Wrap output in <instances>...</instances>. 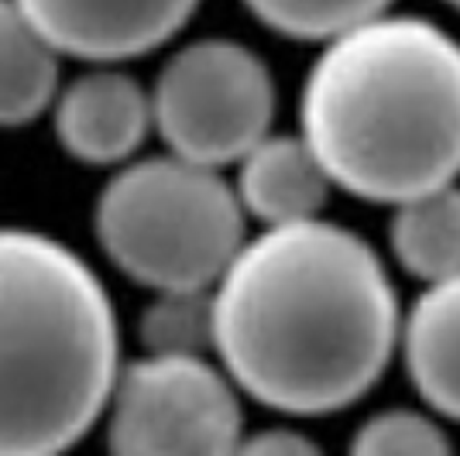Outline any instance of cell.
<instances>
[{"instance_id": "cell-1", "label": "cell", "mask_w": 460, "mask_h": 456, "mask_svg": "<svg viewBox=\"0 0 460 456\" xmlns=\"http://www.w3.org/2000/svg\"><path fill=\"white\" fill-rule=\"evenodd\" d=\"M402 305L378 250L323 216L248 237L213 285V354L286 416H330L382 381Z\"/></svg>"}, {"instance_id": "cell-2", "label": "cell", "mask_w": 460, "mask_h": 456, "mask_svg": "<svg viewBox=\"0 0 460 456\" xmlns=\"http://www.w3.org/2000/svg\"><path fill=\"white\" fill-rule=\"evenodd\" d=\"M299 134L337 189L395 206L460 179V39L385 11L323 41L299 96Z\"/></svg>"}, {"instance_id": "cell-3", "label": "cell", "mask_w": 460, "mask_h": 456, "mask_svg": "<svg viewBox=\"0 0 460 456\" xmlns=\"http://www.w3.org/2000/svg\"><path fill=\"white\" fill-rule=\"evenodd\" d=\"M117 374V316L93 267L49 233L0 227V456L73 446Z\"/></svg>"}, {"instance_id": "cell-4", "label": "cell", "mask_w": 460, "mask_h": 456, "mask_svg": "<svg viewBox=\"0 0 460 456\" xmlns=\"http://www.w3.org/2000/svg\"><path fill=\"white\" fill-rule=\"evenodd\" d=\"M244 220L220 169L172 152L124 165L93 209L103 254L152 292L217 285L248 241Z\"/></svg>"}, {"instance_id": "cell-5", "label": "cell", "mask_w": 460, "mask_h": 456, "mask_svg": "<svg viewBox=\"0 0 460 456\" xmlns=\"http://www.w3.org/2000/svg\"><path fill=\"white\" fill-rule=\"evenodd\" d=\"M152 114L172 154L213 169L237 165L271 134L275 79L269 62L241 41H190L155 79Z\"/></svg>"}, {"instance_id": "cell-6", "label": "cell", "mask_w": 460, "mask_h": 456, "mask_svg": "<svg viewBox=\"0 0 460 456\" xmlns=\"http://www.w3.org/2000/svg\"><path fill=\"white\" fill-rule=\"evenodd\" d=\"M237 384L207 354H145L114 381L107 443L114 453H230L241 450Z\"/></svg>"}, {"instance_id": "cell-7", "label": "cell", "mask_w": 460, "mask_h": 456, "mask_svg": "<svg viewBox=\"0 0 460 456\" xmlns=\"http://www.w3.org/2000/svg\"><path fill=\"white\" fill-rule=\"evenodd\" d=\"M58 56L124 62L152 52L192 18L199 0H18Z\"/></svg>"}, {"instance_id": "cell-8", "label": "cell", "mask_w": 460, "mask_h": 456, "mask_svg": "<svg viewBox=\"0 0 460 456\" xmlns=\"http://www.w3.org/2000/svg\"><path fill=\"white\" fill-rule=\"evenodd\" d=\"M52 124L66 152L83 165H120L145 145L155 127L152 93L135 76L100 62L58 86Z\"/></svg>"}, {"instance_id": "cell-9", "label": "cell", "mask_w": 460, "mask_h": 456, "mask_svg": "<svg viewBox=\"0 0 460 456\" xmlns=\"http://www.w3.org/2000/svg\"><path fill=\"white\" fill-rule=\"evenodd\" d=\"M234 189L248 216L282 227L320 216L337 186L303 134H269L237 162Z\"/></svg>"}, {"instance_id": "cell-10", "label": "cell", "mask_w": 460, "mask_h": 456, "mask_svg": "<svg viewBox=\"0 0 460 456\" xmlns=\"http://www.w3.org/2000/svg\"><path fill=\"white\" fill-rule=\"evenodd\" d=\"M405 374L429 412L460 422V275L429 282L402 312Z\"/></svg>"}, {"instance_id": "cell-11", "label": "cell", "mask_w": 460, "mask_h": 456, "mask_svg": "<svg viewBox=\"0 0 460 456\" xmlns=\"http://www.w3.org/2000/svg\"><path fill=\"white\" fill-rule=\"evenodd\" d=\"M388 248L422 285L460 275V179L392 206Z\"/></svg>"}, {"instance_id": "cell-12", "label": "cell", "mask_w": 460, "mask_h": 456, "mask_svg": "<svg viewBox=\"0 0 460 456\" xmlns=\"http://www.w3.org/2000/svg\"><path fill=\"white\" fill-rule=\"evenodd\" d=\"M58 93V48L21 11L0 0V127H21L52 107Z\"/></svg>"}, {"instance_id": "cell-13", "label": "cell", "mask_w": 460, "mask_h": 456, "mask_svg": "<svg viewBox=\"0 0 460 456\" xmlns=\"http://www.w3.org/2000/svg\"><path fill=\"white\" fill-rule=\"evenodd\" d=\"M145 354H207L213 350V288L152 292L137 323Z\"/></svg>"}, {"instance_id": "cell-14", "label": "cell", "mask_w": 460, "mask_h": 456, "mask_svg": "<svg viewBox=\"0 0 460 456\" xmlns=\"http://www.w3.org/2000/svg\"><path fill=\"white\" fill-rule=\"evenodd\" d=\"M392 4L395 0H244V7L265 28L286 39L320 45L361 21L392 11Z\"/></svg>"}, {"instance_id": "cell-15", "label": "cell", "mask_w": 460, "mask_h": 456, "mask_svg": "<svg viewBox=\"0 0 460 456\" xmlns=\"http://www.w3.org/2000/svg\"><path fill=\"white\" fill-rule=\"evenodd\" d=\"M350 450L361 456H440L454 450V439L437 422V412L382 408L358 425Z\"/></svg>"}, {"instance_id": "cell-16", "label": "cell", "mask_w": 460, "mask_h": 456, "mask_svg": "<svg viewBox=\"0 0 460 456\" xmlns=\"http://www.w3.org/2000/svg\"><path fill=\"white\" fill-rule=\"evenodd\" d=\"M241 450L244 453H316L320 446L309 436L296 433V429H261L258 436L241 439Z\"/></svg>"}, {"instance_id": "cell-17", "label": "cell", "mask_w": 460, "mask_h": 456, "mask_svg": "<svg viewBox=\"0 0 460 456\" xmlns=\"http://www.w3.org/2000/svg\"><path fill=\"white\" fill-rule=\"evenodd\" d=\"M447 4H450V7H454V11H460V0H447Z\"/></svg>"}]
</instances>
